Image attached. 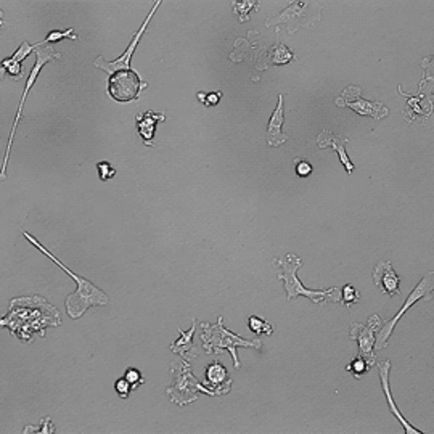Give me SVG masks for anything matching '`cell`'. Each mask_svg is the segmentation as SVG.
I'll return each instance as SVG.
<instances>
[{"label":"cell","mask_w":434,"mask_h":434,"mask_svg":"<svg viewBox=\"0 0 434 434\" xmlns=\"http://www.w3.org/2000/svg\"><path fill=\"white\" fill-rule=\"evenodd\" d=\"M62 325V314L42 296H23L10 301L0 327L7 328L19 341L31 345L36 336H45L50 327Z\"/></svg>","instance_id":"6da1fadb"},{"label":"cell","mask_w":434,"mask_h":434,"mask_svg":"<svg viewBox=\"0 0 434 434\" xmlns=\"http://www.w3.org/2000/svg\"><path fill=\"white\" fill-rule=\"evenodd\" d=\"M23 236L34 246V248H37L39 251H42L45 256L50 257V259H52L55 264L60 267V269L67 272V274L71 277L76 284H78V290H76L73 295H69L67 297V301H64V306H67V312H68L69 319L78 320L85 314V312H87V309H90V307L110 304V297L107 296V293H105L103 290H100L98 286H95L92 281L84 279V277L74 274L71 269H68V267L64 266L63 262L58 259V257H55L47 248H45V246L40 245L33 235H29L28 232L23 230Z\"/></svg>","instance_id":"7a4b0ae2"},{"label":"cell","mask_w":434,"mask_h":434,"mask_svg":"<svg viewBox=\"0 0 434 434\" xmlns=\"http://www.w3.org/2000/svg\"><path fill=\"white\" fill-rule=\"evenodd\" d=\"M201 345H203V351L206 354H224V352H230L232 359H234V367L240 368L241 363L238 361V354L236 349L238 347H254V349H261L262 341L259 338H253V340H246L241 338L224 327V319L219 317L216 324H208V322H201Z\"/></svg>","instance_id":"3957f363"},{"label":"cell","mask_w":434,"mask_h":434,"mask_svg":"<svg viewBox=\"0 0 434 434\" xmlns=\"http://www.w3.org/2000/svg\"><path fill=\"white\" fill-rule=\"evenodd\" d=\"M274 264L279 266V280L284 281L286 300L291 301L297 296L309 297L315 304H324V302H341L342 300V290L338 286H333L330 290H307L306 286L297 279L296 272L302 266V259L296 254H286L285 257H277L274 259Z\"/></svg>","instance_id":"277c9868"},{"label":"cell","mask_w":434,"mask_h":434,"mask_svg":"<svg viewBox=\"0 0 434 434\" xmlns=\"http://www.w3.org/2000/svg\"><path fill=\"white\" fill-rule=\"evenodd\" d=\"M171 375H173V383L166 390V396L173 403H177L179 407H184L186 403L195 402L200 394H208L216 397V392L209 390L205 383H201L198 378L193 375L189 361H174L171 363Z\"/></svg>","instance_id":"5b68a950"},{"label":"cell","mask_w":434,"mask_h":434,"mask_svg":"<svg viewBox=\"0 0 434 434\" xmlns=\"http://www.w3.org/2000/svg\"><path fill=\"white\" fill-rule=\"evenodd\" d=\"M288 8L277 17L267 18L266 26H280L286 24L288 34L296 33L301 28H311L320 19L322 5L317 0H288Z\"/></svg>","instance_id":"8992f818"},{"label":"cell","mask_w":434,"mask_h":434,"mask_svg":"<svg viewBox=\"0 0 434 434\" xmlns=\"http://www.w3.org/2000/svg\"><path fill=\"white\" fill-rule=\"evenodd\" d=\"M36 55H37V62H36V64H34L33 71H31V74H29V78H28V80H26V87H24L21 102H19V107H18V111H17V118H15L13 125H12V130H10L7 151H5V156H3V161H2V174H0V177H2V180L7 179V175H5V173H7V164H8V159H10V153H12L13 137H15V132H17V128H18L19 119H21L23 107H24V102H26V97L29 95V92H31V89L34 87V84H36L39 74H40V71H42V69H44L45 64H49L50 62H53V60H62V53H58L57 50L53 49L52 44L45 42V39L42 40V42H39V47H37V50H36Z\"/></svg>","instance_id":"52a82bcc"},{"label":"cell","mask_w":434,"mask_h":434,"mask_svg":"<svg viewBox=\"0 0 434 434\" xmlns=\"http://www.w3.org/2000/svg\"><path fill=\"white\" fill-rule=\"evenodd\" d=\"M433 291H434V270H430L420 281H418V285L413 288L410 295L406 297L401 311H399L392 319L383 322V325L380 330H378V335H376V342H375L376 351L385 349V347L388 346V341H390V338L392 335V331H394L397 322L401 320V317H403V314H406V312L410 309L415 302L433 300Z\"/></svg>","instance_id":"ba28073f"},{"label":"cell","mask_w":434,"mask_h":434,"mask_svg":"<svg viewBox=\"0 0 434 434\" xmlns=\"http://www.w3.org/2000/svg\"><path fill=\"white\" fill-rule=\"evenodd\" d=\"M148 87V83L140 79V76L132 69H119L110 74L108 95L118 103H129L140 98L142 90Z\"/></svg>","instance_id":"9c48e42d"},{"label":"cell","mask_w":434,"mask_h":434,"mask_svg":"<svg viewBox=\"0 0 434 434\" xmlns=\"http://www.w3.org/2000/svg\"><path fill=\"white\" fill-rule=\"evenodd\" d=\"M362 89L359 85H349V87L345 89L340 97L335 100L336 107L340 108H351L352 111H356L357 114L361 116H372L373 119H383L390 114V110H388L385 105L380 102H367L361 97Z\"/></svg>","instance_id":"30bf717a"},{"label":"cell","mask_w":434,"mask_h":434,"mask_svg":"<svg viewBox=\"0 0 434 434\" xmlns=\"http://www.w3.org/2000/svg\"><path fill=\"white\" fill-rule=\"evenodd\" d=\"M383 325L380 315L373 314L365 325L352 324L349 338L359 342V356L367 361L368 367L376 365V354H375V342L376 333Z\"/></svg>","instance_id":"8fae6325"},{"label":"cell","mask_w":434,"mask_h":434,"mask_svg":"<svg viewBox=\"0 0 434 434\" xmlns=\"http://www.w3.org/2000/svg\"><path fill=\"white\" fill-rule=\"evenodd\" d=\"M159 3H161V0H155V5H153V8H151V12L148 13V17H146V19L144 21L142 26H140L139 31L132 34V39H130L129 47L125 49V52H124L123 55H121V57H119L118 60H114V62L108 63V62H105L103 57H98V58L94 62V67L103 69V71H107L108 74H113V73H116V71H119V69H129V68H130V58H132L134 50L137 49L140 39H142L144 33L146 31V28H148V23L151 21V18H153V15H155L156 10H158Z\"/></svg>","instance_id":"7c38bea8"},{"label":"cell","mask_w":434,"mask_h":434,"mask_svg":"<svg viewBox=\"0 0 434 434\" xmlns=\"http://www.w3.org/2000/svg\"><path fill=\"white\" fill-rule=\"evenodd\" d=\"M373 281L378 286V290L385 293L388 296H402L401 290H399V275L396 274L394 267H392L391 261H381L373 269Z\"/></svg>","instance_id":"4fadbf2b"},{"label":"cell","mask_w":434,"mask_h":434,"mask_svg":"<svg viewBox=\"0 0 434 434\" xmlns=\"http://www.w3.org/2000/svg\"><path fill=\"white\" fill-rule=\"evenodd\" d=\"M205 385L216 392V396H225L232 390V378L229 372L219 361L211 362L206 367V381Z\"/></svg>","instance_id":"5bb4252c"},{"label":"cell","mask_w":434,"mask_h":434,"mask_svg":"<svg viewBox=\"0 0 434 434\" xmlns=\"http://www.w3.org/2000/svg\"><path fill=\"white\" fill-rule=\"evenodd\" d=\"M378 368H380V378H381V386H383V392H385L386 396V401H388V406H390V410L392 415H394L399 422H401V425L403 426V431H406V434H420L422 431L417 430V428H413L410 423H408L406 418H403V415L401 413V410H399V407L396 406L394 399H392V394H391V388H390V370H391V362L390 361H383L378 363Z\"/></svg>","instance_id":"9a60e30c"},{"label":"cell","mask_w":434,"mask_h":434,"mask_svg":"<svg viewBox=\"0 0 434 434\" xmlns=\"http://www.w3.org/2000/svg\"><path fill=\"white\" fill-rule=\"evenodd\" d=\"M347 142H349V139L347 137H340V135L331 134L330 130H327V129H324L319 135H317V145H319V148L335 150L338 156H340L341 164L346 168V173L352 174V171H354V164H352V161L349 159V156H347L345 150Z\"/></svg>","instance_id":"2e32d148"},{"label":"cell","mask_w":434,"mask_h":434,"mask_svg":"<svg viewBox=\"0 0 434 434\" xmlns=\"http://www.w3.org/2000/svg\"><path fill=\"white\" fill-rule=\"evenodd\" d=\"M37 47H39V44L31 45L26 39H24L21 45H19L18 50L12 55V57L2 60V76H10L12 79L18 80L19 76H21L24 71L21 67L23 60H26L29 55L34 52V50H37Z\"/></svg>","instance_id":"e0dca14e"},{"label":"cell","mask_w":434,"mask_h":434,"mask_svg":"<svg viewBox=\"0 0 434 434\" xmlns=\"http://www.w3.org/2000/svg\"><path fill=\"white\" fill-rule=\"evenodd\" d=\"M166 121L164 113H156L153 110L144 111V113L137 114L135 118V124H137V134L144 139V142L146 146H153L155 145V132H156V125L158 123H163Z\"/></svg>","instance_id":"ac0fdd59"},{"label":"cell","mask_w":434,"mask_h":434,"mask_svg":"<svg viewBox=\"0 0 434 434\" xmlns=\"http://www.w3.org/2000/svg\"><path fill=\"white\" fill-rule=\"evenodd\" d=\"M285 123V113H284V95H279V103L274 114L270 116L269 125H267V145L269 146H280L288 140V135L281 132V125Z\"/></svg>","instance_id":"d6986e66"},{"label":"cell","mask_w":434,"mask_h":434,"mask_svg":"<svg viewBox=\"0 0 434 434\" xmlns=\"http://www.w3.org/2000/svg\"><path fill=\"white\" fill-rule=\"evenodd\" d=\"M177 331L180 338L171 345V351H173L174 354H177L180 359H184V361H191V359H195V357H198L200 351L193 342V336L196 331V320L191 322V327L189 331H182L180 328H177Z\"/></svg>","instance_id":"ffe728a7"},{"label":"cell","mask_w":434,"mask_h":434,"mask_svg":"<svg viewBox=\"0 0 434 434\" xmlns=\"http://www.w3.org/2000/svg\"><path fill=\"white\" fill-rule=\"evenodd\" d=\"M230 3L240 23L248 21L251 10H259V2L257 0H230Z\"/></svg>","instance_id":"44dd1931"},{"label":"cell","mask_w":434,"mask_h":434,"mask_svg":"<svg viewBox=\"0 0 434 434\" xmlns=\"http://www.w3.org/2000/svg\"><path fill=\"white\" fill-rule=\"evenodd\" d=\"M248 327L251 331L256 333V335L270 336L272 333H274V327H272L270 324H267L266 320H262L259 319V317H254V315L248 317Z\"/></svg>","instance_id":"7402d4cb"},{"label":"cell","mask_w":434,"mask_h":434,"mask_svg":"<svg viewBox=\"0 0 434 434\" xmlns=\"http://www.w3.org/2000/svg\"><path fill=\"white\" fill-rule=\"evenodd\" d=\"M368 368H370V367H368L367 361L363 359L362 356H357V357H354V359H352V362L349 363V365L346 367V370L349 372L351 375L356 378V380H361V378L363 376V373H365Z\"/></svg>","instance_id":"603a6c76"},{"label":"cell","mask_w":434,"mask_h":434,"mask_svg":"<svg viewBox=\"0 0 434 434\" xmlns=\"http://www.w3.org/2000/svg\"><path fill=\"white\" fill-rule=\"evenodd\" d=\"M63 39H69V40H79V36L74 33L73 28L67 29V31H52L47 34V37H45V42L47 44H55V42H60V40Z\"/></svg>","instance_id":"cb8c5ba5"},{"label":"cell","mask_w":434,"mask_h":434,"mask_svg":"<svg viewBox=\"0 0 434 434\" xmlns=\"http://www.w3.org/2000/svg\"><path fill=\"white\" fill-rule=\"evenodd\" d=\"M359 301H361V293L357 291L354 286L346 285L345 288H342L341 304H345V307H351L352 304H356V302H359Z\"/></svg>","instance_id":"d4e9b609"},{"label":"cell","mask_w":434,"mask_h":434,"mask_svg":"<svg viewBox=\"0 0 434 434\" xmlns=\"http://www.w3.org/2000/svg\"><path fill=\"white\" fill-rule=\"evenodd\" d=\"M196 98H198L205 107H216V105H219L220 102L222 92L220 90H216V92H198L196 94Z\"/></svg>","instance_id":"484cf974"},{"label":"cell","mask_w":434,"mask_h":434,"mask_svg":"<svg viewBox=\"0 0 434 434\" xmlns=\"http://www.w3.org/2000/svg\"><path fill=\"white\" fill-rule=\"evenodd\" d=\"M124 378L130 383V386H132L134 390H137L140 385H145V378L142 376V373H140V370H137V368H134V367H129L128 370H125Z\"/></svg>","instance_id":"4316f807"},{"label":"cell","mask_w":434,"mask_h":434,"mask_svg":"<svg viewBox=\"0 0 434 434\" xmlns=\"http://www.w3.org/2000/svg\"><path fill=\"white\" fill-rule=\"evenodd\" d=\"M97 171H98L100 180H103V182L113 179L116 175V169L113 168V164L108 163V161H100V163L97 164Z\"/></svg>","instance_id":"83f0119b"},{"label":"cell","mask_w":434,"mask_h":434,"mask_svg":"<svg viewBox=\"0 0 434 434\" xmlns=\"http://www.w3.org/2000/svg\"><path fill=\"white\" fill-rule=\"evenodd\" d=\"M40 428H33V426H26L24 428V433H42V434H53L55 433V426L52 425V418L45 417L40 420Z\"/></svg>","instance_id":"f1b7e54d"},{"label":"cell","mask_w":434,"mask_h":434,"mask_svg":"<svg viewBox=\"0 0 434 434\" xmlns=\"http://www.w3.org/2000/svg\"><path fill=\"white\" fill-rule=\"evenodd\" d=\"M114 388H116V392H118L121 399H128V397L130 396V392L134 391V388L130 386V383H129L128 380H125L124 376L119 378V380L116 381Z\"/></svg>","instance_id":"f546056e"},{"label":"cell","mask_w":434,"mask_h":434,"mask_svg":"<svg viewBox=\"0 0 434 434\" xmlns=\"http://www.w3.org/2000/svg\"><path fill=\"white\" fill-rule=\"evenodd\" d=\"M296 173L300 177H307V175L312 173V166L309 161L296 159Z\"/></svg>","instance_id":"4dcf8cb0"},{"label":"cell","mask_w":434,"mask_h":434,"mask_svg":"<svg viewBox=\"0 0 434 434\" xmlns=\"http://www.w3.org/2000/svg\"><path fill=\"white\" fill-rule=\"evenodd\" d=\"M433 60H434V53H433ZM422 68H423V69H425V76H423V78H425V80H426V79H430V78H431V76L434 74V67H431V64H430V63H426V62H425V60H423V63H422ZM425 80H423V83L420 84V87H422V85H423V84H425Z\"/></svg>","instance_id":"1f68e13d"}]
</instances>
